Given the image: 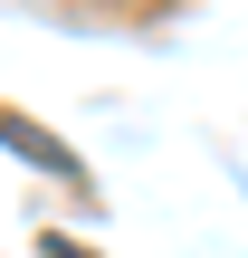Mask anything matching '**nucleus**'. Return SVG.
<instances>
[{
    "instance_id": "obj_2",
    "label": "nucleus",
    "mask_w": 248,
    "mask_h": 258,
    "mask_svg": "<svg viewBox=\"0 0 248 258\" xmlns=\"http://www.w3.org/2000/svg\"><path fill=\"white\" fill-rule=\"evenodd\" d=\"M48 258H86V249H76V239H48Z\"/></svg>"
},
{
    "instance_id": "obj_1",
    "label": "nucleus",
    "mask_w": 248,
    "mask_h": 258,
    "mask_svg": "<svg viewBox=\"0 0 248 258\" xmlns=\"http://www.w3.org/2000/svg\"><path fill=\"white\" fill-rule=\"evenodd\" d=\"M0 144H10V153H29L38 172H57V182H76V191H86V163H76L48 124H29V115H10V105H0Z\"/></svg>"
}]
</instances>
